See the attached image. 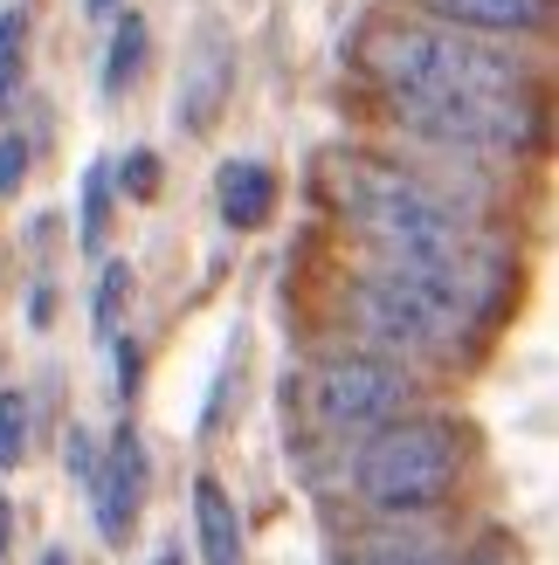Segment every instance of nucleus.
I'll use <instances>...</instances> for the list:
<instances>
[{
    "mask_svg": "<svg viewBox=\"0 0 559 565\" xmlns=\"http://www.w3.org/2000/svg\"><path fill=\"white\" fill-rule=\"evenodd\" d=\"M359 70L394 97H518L525 70L463 28H367Z\"/></svg>",
    "mask_w": 559,
    "mask_h": 565,
    "instance_id": "obj_1",
    "label": "nucleus"
},
{
    "mask_svg": "<svg viewBox=\"0 0 559 565\" xmlns=\"http://www.w3.org/2000/svg\"><path fill=\"white\" fill-rule=\"evenodd\" d=\"M456 428H442V420H380L367 428V448L352 456V490L373 503V511H429V503L450 497L456 483Z\"/></svg>",
    "mask_w": 559,
    "mask_h": 565,
    "instance_id": "obj_2",
    "label": "nucleus"
},
{
    "mask_svg": "<svg viewBox=\"0 0 559 565\" xmlns=\"http://www.w3.org/2000/svg\"><path fill=\"white\" fill-rule=\"evenodd\" d=\"M352 303H359L367 338H380V345H394V352H456L470 318H477L463 297L435 290V282H422V276H401V269L367 276Z\"/></svg>",
    "mask_w": 559,
    "mask_h": 565,
    "instance_id": "obj_3",
    "label": "nucleus"
},
{
    "mask_svg": "<svg viewBox=\"0 0 559 565\" xmlns=\"http://www.w3.org/2000/svg\"><path fill=\"white\" fill-rule=\"evenodd\" d=\"M401 118L456 152H525L539 146V110L518 97H394Z\"/></svg>",
    "mask_w": 559,
    "mask_h": 565,
    "instance_id": "obj_4",
    "label": "nucleus"
},
{
    "mask_svg": "<svg viewBox=\"0 0 559 565\" xmlns=\"http://www.w3.org/2000/svg\"><path fill=\"white\" fill-rule=\"evenodd\" d=\"M408 401H414L408 373L401 365H380V359H325L312 373V414L331 435H367L380 420L408 414Z\"/></svg>",
    "mask_w": 559,
    "mask_h": 565,
    "instance_id": "obj_5",
    "label": "nucleus"
},
{
    "mask_svg": "<svg viewBox=\"0 0 559 565\" xmlns=\"http://www.w3.org/2000/svg\"><path fill=\"white\" fill-rule=\"evenodd\" d=\"M91 497H97V531H104L110 545H125L131 524H138V511H146V448H138L131 428L110 441V456L97 462Z\"/></svg>",
    "mask_w": 559,
    "mask_h": 565,
    "instance_id": "obj_6",
    "label": "nucleus"
},
{
    "mask_svg": "<svg viewBox=\"0 0 559 565\" xmlns=\"http://www.w3.org/2000/svg\"><path fill=\"white\" fill-rule=\"evenodd\" d=\"M229 83H235V49L221 28H201L193 42V63H187V83H180V125L187 131H208L229 104Z\"/></svg>",
    "mask_w": 559,
    "mask_h": 565,
    "instance_id": "obj_7",
    "label": "nucleus"
},
{
    "mask_svg": "<svg viewBox=\"0 0 559 565\" xmlns=\"http://www.w3.org/2000/svg\"><path fill=\"white\" fill-rule=\"evenodd\" d=\"M422 8L463 35H546L552 28V0H422Z\"/></svg>",
    "mask_w": 559,
    "mask_h": 565,
    "instance_id": "obj_8",
    "label": "nucleus"
},
{
    "mask_svg": "<svg viewBox=\"0 0 559 565\" xmlns=\"http://www.w3.org/2000/svg\"><path fill=\"white\" fill-rule=\"evenodd\" d=\"M214 193H221V221H229V228H263L276 214V173L263 159H229Z\"/></svg>",
    "mask_w": 559,
    "mask_h": 565,
    "instance_id": "obj_9",
    "label": "nucleus"
},
{
    "mask_svg": "<svg viewBox=\"0 0 559 565\" xmlns=\"http://www.w3.org/2000/svg\"><path fill=\"white\" fill-rule=\"evenodd\" d=\"M193 524H201V558L208 565H242V518H235V503L214 476L193 483Z\"/></svg>",
    "mask_w": 559,
    "mask_h": 565,
    "instance_id": "obj_10",
    "label": "nucleus"
},
{
    "mask_svg": "<svg viewBox=\"0 0 559 565\" xmlns=\"http://www.w3.org/2000/svg\"><path fill=\"white\" fill-rule=\"evenodd\" d=\"M138 63H146V21L118 14V21H110V55H104V97H125Z\"/></svg>",
    "mask_w": 559,
    "mask_h": 565,
    "instance_id": "obj_11",
    "label": "nucleus"
},
{
    "mask_svg": "<svg viewBox=\"0 0 559 565\" xmlns=\"http://www.w3.org/2000/svg\"><path fill=\"white\" fill-rule=\"evenodd\" d=\"M21 70H28V14H21V8H8V14H0V110L14 104Z\"/></svg>",
    "mask_w": 559,
    "mask_h": 565,
    "instance_id": "obj_12",
    "label": "nucleus"
},
{
    "mask_svg": "<svg viewBox=\"0 0 559 565\" xmlns=\"http://www.w3.org/2000/svg\"><path fill=\"white\" fill-rule=\"evenodd\" d=\"M104 235H110V166H91L83 173V248H104Z\"/></svg>",
    "mask_w": 559,
    "mask_h": 565,
    "instance_id": "obj_13",
    "label": "nucleus"
},
{
    "mask_svg": "<svg viewBox=\"0 0 559 565\" xmlns=\"http://www.w3.org/2000/svg\"><path fill=\"white\" fill-rule=\"evenodd\" d=\"M21 456H28V401L0 393V469H21Z\"/></svg>",
    "mask_w": 559,
    "mask_h": 565,
    "instance_id": "obj_14",
    "label": "nucleus"
},
{
    "mask_svg": "<svg viewBox=\"0 0 559 565\" xmlns=\"http://www.w3.org/2000/svg\"><path fill=\"white\" fill-rule=\"evenodd\" d=\"M125 297H131V263H104V282H97V331H104V338L118 331Z\"/></svg>",
    "mask_w": 559,
    "mask_h": 565,
    "instance_id": "obj_15",
    "label": "nucleus"
},
{
    "mask_svg": "<svg viewBox=\"0 0 559 565\" xmlns=\"http://www.w3.org/2000/svg\"><path fill=\"white\" fill-rule=\"evenodd\" d=\"M63 462H70V476H76L83 490L97 483V462H104V456H97V441H91V428H70V441H63Z\"/></svg>",
    "mask_w": 559,
    "mask_h": 565,
    "instance_id": "obj_16",
    "label": "nucleus"
},
{
    "mask_svg": "<svg viewBox=\"0 0 559 565\" xmlns=\"http://www.w3.org/2000/svg\"><path fill=\"white\" fill-rule=\"evenodd\" d=\"M21 180H28V138L8 131V138H0V201L21 193Z\"/></svg>",
    "mask_w": 559,
    "mask_h": 565,
    "instance_id": "obj_17",
    "label": "nucleus"
},
{
    "mask_svg": "<svg viewBox=\"0 0 559 565\" xmlns=\"http://www.w3.org/2000/svg\"><path fill=\"white\" fill-rule=\"evenodd\" d=\"M152 186H159V159L152 152H131L125 159V193H131V201H152Z\"/></svg>",
    "mask_w": 559,
    "mask_h": 565,
    "instance_id": "obj_18",
    "label": "nucleus"
},
{
    "mask_svg": "<svg viewBox=\"0 0 559 565\" xmlns=\"http://www.w3.org/2000/svg\"><path fill=\"white\" fill-rule=\"evenodd\" d=\"M339 565H429V558H408V552H359V558H339Z\"/></svg>",
    "mask_w": 559,
    "mask_h": 565,
    "instance_id": "obj_19",
    "label": "nucleus"
},
{
    "mask_svg": "<svg viewBox=\"0 0 559 565\" xmlns=\"http://www.w3.org/2000/svg\"><path fill=\"white\" fill-rule=\"evenodd\" d=\"M83 8H91V14H110V8H118V0H83Z\"/></svg>",
    "mask_w": 559,
    "mask_h": 565,
    "instance_id": "obj_20",
    "label": "nucleus"
},
{
    "mask_svg": "<svg viewBox=\"0 0 559 565\" xmlns=\"http://www.w3.org/2000/svg\"><path fill=\"white\" fill-rule=\"evenodd\" d=\"M0 552H8V503H0Z\"/></svg>",
    "mask_w": 559,
    "mask_h": 565,
    "instance_id": "obj_21",
    "label": "nucleus"
},
{
    "mask_svg": "<svg viewBox=\"0 0 559 565\" xmlns=\"http://www.w3.org/2000/svg\"><path fill=\"white\" fill-rule=\"evenodd\" d=\"M42 565H70V552H42Z\"/></svg>",
    "mask_w": 559,
    "mask_h": 565,
    "instance_id": "obj_22",
    "label": "nucleus"
},
{
    "mask_svg": "<svg viewBox=\"0 0 559 565\" xmlns=\"http://www.w3.org/2000/svg\"><path fill=\"white\" fill-rule=\"evenodd\" d=\"M159 565H180V558H159Z\"/></svg>",
    "mask_w": 559,
    "mask_h": 565,
    "instance_id": "obj_23",
    "label": "nucleus"
}]
</instances>
